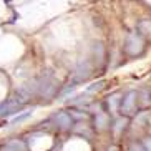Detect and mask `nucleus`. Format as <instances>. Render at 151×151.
I'll use <instances>...</instances> for the list:
<instances>
[{
  "mask_svg": "<svg viewBox=\"0 0 151 151\" xmlns=\"http://www.w3.org/2000/svg\"><path fill=\"white\" fill-rule=\"evenodd\" d=\"M134 105H136V93H134V91H129V93L124 96V100L121 101V113H124V115L133 113Z\"/></svg>",
  "mask_w": 151,
  "mask_h": 151,
  "instance_id": "obj_1",
  "label": "nucleus"
},
{
  "mask_svg": "<svg viewBox=\"0 0 151 151\" xmlns=\"http://www.w3.org/2000/svg\"><path fill=\"white\" fill-rule=\"evenodd\" d=\"M98 123H100V124H98L100 128H105V124H106V116L100 115V116H98Z\"/></svg>",
  "mask_w": 151,
  "mask_h": 151,
  "instance_id": "obj_4",
  "label": "nucleus"
},
{
  "mask_svg": "<svg viewBox=\"0 0 151 151\" xmlns=\"http://www.w3.org/2000/svg\"><path fill=\"white\" fill-rule=\"evenodd\" d=\"M146 146H148V151H151V139H148V141H146Z\"/></svg>",
  "mask_w": 151,
  "mask_h": 151,
  "instance_id": "obj_5",
  "label": "nucleus"
},
{
  "mask_svg": "<svg viewBox=\"0 0 151 151\" xmlns=\"http://www.w3.org/2000/svg\"><path fill=\"white\" fill-rule=\"evenodd\" d=\"M55 121H57V124H60L62 128H68L71 124V116L68 115V113H65V111H62V113H58V115L55 116Z\"/></svg>",
  "mask_w": 151,
  "mask_h": 151,
  "instance_id": "obj_2",
  "label": "nucleus"
},
{
  "mask_svg": "<svg viewBox=\"0 0 151 151\" xmlns=\"http://www.w3.org/2000/svg\"><path fill=\"white\" fill-rule=\"evenodd\" d=\"M32 115V111H27V113H23V115L17 116V118H14V123H20V121H23L25 118H28V116Z\"/></svg>",
  "mask_w": 151,
  "mask_h": 151,
  "instance_id": "obj_3",
  "label": "nucleus"
}]
</instances>
